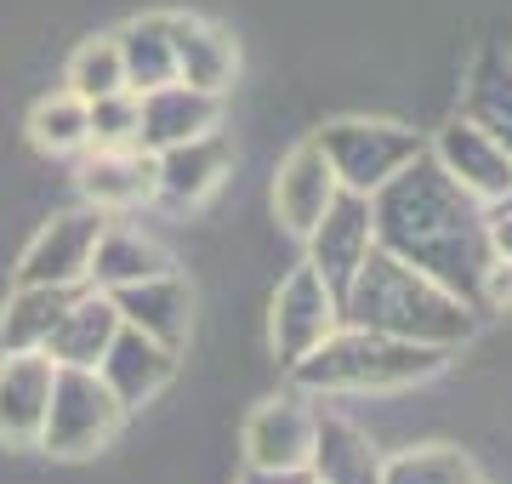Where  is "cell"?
<instances>
[{"mask_svg":"<svg viewBox=\"0 0 512 484\" xmlns=\"http://www.w3.org/2000/svg\"><path fill=\"white\" fill-rule=\"evenodd\" d=\"M370 234L382 251L421 268L427 280H439L450 297H461L478 314V291H484V274L495 262L490 211L427 149L370 194Z\"/></svg>","mask_w":512,"mask_h":484,"instance_id":"1","label":"cell"},{"mask_svg":"<svg viewBox=\"0 0 512 484\" xmlns=\"http://www.w3.org/2000/svg\"><path fill=\"white\" fill-rule=\"evenodd\" d=\"M342 325L427 342V348H461L478 331V314L461 297H450L439 280H427L421 268L370 245L342 291Z\"/></svg>","mask_w":512,"mask_h":484,"instance_id":"2","label":"cell"},{"mask_svg":"<svg viewBox=\"0 0 512 484\" xmlns=\"http://www.w3.org/2000/svg\"><path fill=\"white\" fill-rule=\"evenodd\" d=\"M444 365H450V348L336 325L313 354L296 359L291 376L302 393H387V388H416L427 376H439Z\"/></svg>","mask_w":512,"mask_h":484,"instance_id":"3","label":"cell"},{"mask_svg":"<svg viewBox=\"0 0 512 484\" xmlns=\"http://www.w3.org/2000/svg\"><path fill=\"white\" fill-rule=\"evenodd\" d=\"M120 422H126V405L114 399V388L103 376L86 371V365H57L52 405H46V422H40L35 445L46 450V456H63V462L97 456V450L120 433Z\"/></svg>","mask_w":512,"mask_h":484,"instance_id":"4","label":"cell"},{"mask_svg":"<svg viewBox=\"0 0 512 484\" xmlns=\"http://www.w3.org/2000/svg\"><path fill=\"white\" fill-rule=\"evenodd\" d=\"M313 143L330 160L336 183L353 188V194H376L393 171H404L427 149L421 131L399 126V120H330Z\"/></svg>","mask_w":512,"mask_h":484,"instance_id":"5","label":"cell"},{"mask_svg":"<svg viewBox=\"0 0 512 484\" xmlns=\"http://www.w3.org/2000/svg\"><path fill=\"white\" fill-rule=\"evenodd\" d=\"M103 228H109V211H97V205L52 217L29 240V251H23L18 285H86V268H92V251H97Z\"/></svg>","mask_w":512,"mask_h":484,"instance_id":"6","label":"cell"},{"mask_svg":"<svg viewBox=\"0 0 512 484\" xmlns=\"http://www.w3.org/2000/svg\"><path fill=\"white\" fill-rule=\"evenodd\" d=\"M336 325H342V297L319 280L313 262H302L274 297V354H279V365L291 371L296 359L313 354Z\"/></svg>","mask_w":512,"mask_h":484,"instance_id":"7","label":"cell"},{"mask_svg":"<svg viewBox=\"0 0 512 484\" xmlns=\"http://www.w3.org/2000/svg\"><path fill=\"white\" fill-rule=\"evenodd\" d=\"M302 240H308V262L319 268V280L342 297L348 280H353V268H359L365 251L376 245V234H370V194L336 188V200L325 205V217H319Z\"/></svg>","mask_w":512,"mask_h":484,"instance_id":"8","label":"cell"},{"mask_svg":"<svg viewBox=\"0 0 512 484\" xmlns=\"http://www.w3.org/2000/svg\"><path fill=\"white\" fill-rule=\"evenodd\" d=\"M427 154H433V160H439V166L450 171V177H456L484 211H495V205L512 194V154L495 143L490 131H478L473 120H461V114L433 137V149Z\"/></svg>","mask_w":512,"mask_h":484,"instance_id":"9","label":"cell"},{"mask_svg":"<svg viewBox=\"0 0 512 484\" xmlns=\"http://www.w3.org/2000/svg\"><path fill=\"white\" fill-rule=\"evenodd\" d=\"M313 422H319V410H313L302 393L262 399V405L245 416V462H251V467H274V473H296V467H308Z\"/></svg>","mask_w":512,"mask_h":484,"instance_id":"10","label":"cell"},{"mask_svg":"<svg viewBox=\"0 0 512 484\" xmlns=\"http://www.w3.org/2000/svg\"><path fill=\"white\" fill-rule=\"evenodd\" d=\"M228 171H234V143L222 131H200V137L154 154V183H160L154 194L171 205H200L222 188Z\"/></svg>","mask_w":512,"mask_h":484,"instance_id":"11","label":"cell"},{"mask_svg":"<svg viewBox=\"0 0 512 484\" xmlns=\"http://www.w3.org/2000/svg\"><path fill=\"white\" fill-rule=\"evenodd\" d=\"M57 365L46 354H0V445L29 450L52 405Z\"/></svg>","mask_w":512,"mask_h":484,"instance_id":"12","label":"cell"},{"mask_svg":"<svg viewBox=\"0 0 512 484\" xmlns=\"http://www.w3.org/2000/svg\"><path fill=\"white\" fill-rule=\"evenodd\" d=\"M97 376L114 388L120 405L137 410V405H148L171 376H177V348H165V342H154V336L120 325L114 342H109V354L97 359Z\"/></svg>","mask_w":512,"mask_h":484,"instance_id":"13","label":"cell"},{"mask_svg":"<svg viewBox=\"0 0 512 484\" xmlns=\"http://www.w3.org/2000/svg\"><path fill=\"white\" fill-rule=\"evenodd\" d=\"M109 302L120 308V325H131V331H143V336H154V342H165V348L183 354L188 319H194V291H188V280L154 274V280H137V285L109 291Z\"/></svg>","mask_w":512,"mask_h":484,"instance_id":"14","label":"cell"},{"mask_svg":"<svg viewBox=\"0 0 512 484\" xmlns=\"http://www.w3.org/2000/svg\"><path fill=\"white\" fill-rule=\"evenodd\" d=\"M137 109H143V149L160 154L171 143L200 137V131H217L222 97L200 92V86H183V80H165L154 92H137Z\"/></svg>","mask_w":512,"mask_h":484,"instance_id":"15","label":"cell"},{"mask_svg":"<svg viewBox=\"0 0 512 484\" xmlns=\"http://www.w3.org/2000/svg\"><path fill=\"white\" fill-rule=\"evenodd\" d=\"M114 331H120V308L109 302V291L80 285L74 302L63 308V319L52 325V336H46L40 354L52 359V365H86V371H97V359L109 354Z\"/></svg>","mask_w":512,"mask_h":484,"instance_id":"16","label":"cell"},{"mask_svg":"<svg viewBox=\"0 0 512 484\" xmlns=\"http://www.w3.org/2000/svg\"><path fill=\"white\" fill-rule=\"evenodd\" d=\"M336 171L330 160L319 154V143H296L285 160H279V177H274V211L279 223L291 228V234H308L319 217H325V205L336 200Z\"/></svg>","mask_w":512,"mask_h":484,"instance_id":"17","label":"cell"},{"mask_svg":"<svg viewBox=\"0 0 512 484\" xmlns=\"http://www.w3.org/2000/svg\"><path fill=\"white\" fill-rule=\"evenodd\" d=\"M382 450L370 445L342 416H319L313 422V450H308V479L313 484H382Z\"/></svg>","mask_w":512,"mask_h":484,"instance_id":"18","label":"cell"},{"mask_svg":"<svg viewBox=\"0 0 512 484\" xmlns=\"http://www.w3.org/2000/svg\"><path fill=\"white\" fill-rule=\"evenodd\" d=\"M154 154L148 149H92L80 166V194L97 211H131L154 200Z\"/></svg>","mask_w":512,"mask_h":484,"instance_id":"19","label":"cell"},{"mask_svg":"<svg viewBox=\"0 0 512 484\" xmlns=\"http://www.w3.org/2000/svg\"><path fill=\"white\" fill-rule=\"evenodd\" d=\"M171 52H177V80L183 86H200V92H217V97L239 69V52L228 40V29H217L205 18H188V12H171Z\"/></svg>","mask_w":512,"mask_h":484,"instance_id":"20","label":"cell"},{"mask_svg":"<svg viewBox=\"0 0 512 484\" xmlns=\"http://www.w3.org/2000/svg\"><path fill=\"white\" fill-rule=\"evenodd\" d=\"M154 274H171V257H165L154 240H148L143 228L109 223L103 234H97L92 268H86V285H97V291H120V285L154 280Z\"/></svg>","mask_w":512,"mask_h":484,"instance_id":"21","label":"cell"},{"mask_svg":"<svg viewBox=\"0 0 512 484\" xmlns=\"http://www.w3.org/2000/svg\"><path fill=\"white\" fill-rule=\"evenodd\" d=\"M120 69H126V92H154L165 80H177V52H171V12H143L131 18L120 35Z\"/></svg>","mask_w":512,"mask_h":484,"instance_id":"22","label":"cell"},{"mask_svg":"<svg viewBox=\"0 0 512 484\" xmlns=\"http://www.w3.org/2000/svg\"><path fill=\"white\" fill-rule=\"evenodd\" d=\"M80 285H18L0 314V354H40Z\"/></svg>","mask_w":512,"mask_h":484,"instance_id":"23","label":"cell"},{"mask_svg":"<svg viewBox=\"0 0 512 484\" xmlns=\"http://www.w3.org/2000/svg\"><path fill=\"white\" fill-rule=\"evenodd\" d=\"M461 120H473L478 131H490L495 143L512 154V57H501V52L478 57L473 80H467Z\"/></svg>","mask_w":512,"mask_h":484,"instance_id":"24","label":"cell"},{"mask_svg":"<svg viewBox=\"0 0 512 484\" xmlns=\"http://www.w3.org/2000/svg\"><path fill=\"white\" fill-rule=\"evenodd\" d=\"M29 143L40 154H86L92 149V120H86V103L74 92H57L46 103H35L29 114Z\"/></svg>","mask_w":512,"mask_h":484,"instance_id":"25","label":"cell"},{"mask_svg":"<svg viewBox=\"0 0 512 484\" xmlns=\"http://www.w3.org/2000/svg\"><path fill=\"white\" fill-rule=\"evenodd\" d=\"M382 484H484L478 462L456 445H421L382 462Z\"/></svg>","mask_w":512,"mask_h":484,"instance_id":"26","label":"cell"},{"mask_svg":"<svg viewBox=\"0 0 512 484\" xmlns=\"http://www.w3.org/2000/svg\"><path fill=\"white\" fill-rule=\"evenodd\" d=\"M69 92L80 97V103H97V97H109V92H126V69H120V46H114V35L86 40V46L69 57Z\"/></svg>","mask_w":512,"mask_h":484,"instance_id":"27","label":"cell"},{"mask_svg":"<svg viewBox=\"0 0 512 484\" xmlns=\"http://www.w3.org/2000/svg\"><path fill=\"white\" fill-rule=\"evenodd\" d=\"M86 120H92V149H143L137 92H109L97 103H86Z\"/></svg>","mask_w":512,"mask_h":484,"instance_id":"28","label":"cell"},{"mask_svg":"<svg viewBox=\"0 0 512 484\" xmlns=\"http://www.w3.org/2000/svg\"><path fill=\"white\" fill-rule=\"evenodd\" d=\"M490 251L501 262H512V205H495L490 211Z\"/></svg>","mask_w":512,"mask_h":484,"instance_id":"29","label":"cell"},{"mask_svg":"<svg viewBox=\"0 0 512 484\" xmlns=\"http://www.w3.org/2000/svg\"><path fill=\"white\" fill-rule=\"evenodd\" d=\"M239 484H308V467H296V473H274V467H245V479Z\"/></svg>","mask_w":512,"mask_h":484,"instance_id":"30","label":"cell"},{"mask_svg":"<svg viewBox=\"0 0 512 484\" xmlns=\"http://www.w3.org/2000/svg\"><path fill=\"white\" fill-rule=\"evenodd\" d=\"M501 205H512V194H507V200H501Z\"/></svg>","mask_w":512,"mask_h":484,"instance_id":"31","label":"cell"},{"mask_svg":"<svg viewBox=\"0 0 512 484\" xmlns=\"http://www.w3.org/2000/svg\"><path fill=\"white\" fill-rule=\"evenodd\" d=\"M308 484H313V479H308Z\"/></svg>","mask_w":512,"mask_h":484,"instance_id":"32","label":"cell"}]
</instances>
